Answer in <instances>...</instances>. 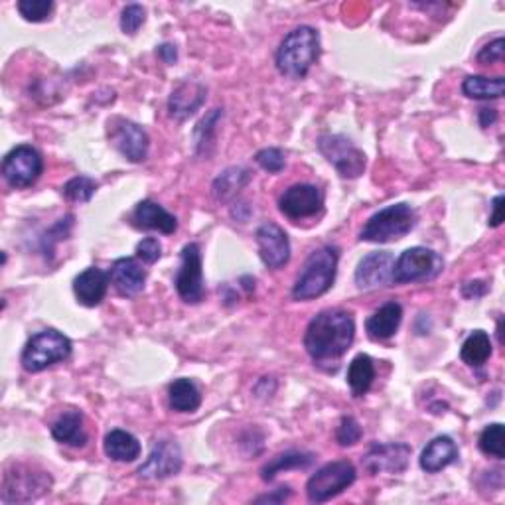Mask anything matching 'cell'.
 Listing matches in <instances>:
<instances>
[{
	"mask_svg": "<svg viewBox=\"0 0 505 505\" xmlns=\"http://www.w3.org/2000/svg\"><path fill=\"white\" fill-rule=\"evenodd\" d=\"M356 338V322L349 312L324 310L310 320L304 348L316 363H336Z\"/></svg>",
	"mask_w": 505,
	"mask_h": 505,
	"instance_id": "cell-1",
	"label": "cell"
},
{
	"mask_svg": "<svg viewBox=\"0 0 505 505\" xmlns=\"http://www.w3.org/2000/svg\"><path fill=\"white\" fill-rule=\"evenodd\" d=\"M320 54V36L310 26H298L288 32L285 40L280 42L277 50V67L278 72L292 77L302 79L310 72L314 62Z\"/></svg>",
	"mask_w": 505,
	"mask_h": 505,
	"instance_id": "cell-2",
	"label": "cell"
},
{
	"mask_svg": "<svg viewBox=\"0 0 505 505\" xmlns=\"http://www.w3.org/2000/svg\"><path fill=\"white\" fill-rule=\"evenodd\" d=\"M336 271L338 249L330 245L320 247L304 263L302 273L297 278L295 288H292V297H295V300H312L326 295L334 285Z\"/></svg>",
	"mask_w": 505,
	"mask_h": 505,
	"instance_id": "cell-3",
	"label": "cell"
},
{
	"mask_svg": "<svg viewBox=\"0 0 505 505\" xmlns=\"http://www.w3.org/2000/svg\"><path fill=\"white\" fill-rule=\"evenodd\" d=\"M415 227V209L409 204H393L371 216L359 239L368 243H391L403 239Z\"/></svg>",
	"mask_w": 505,
	"mask_h": 505,
	"instance_id": "cell-4",
	"label": "cell"
},
{
	"mask_svg": "<svg viewBox=\"0 0 505 505\" xmlns=\"http://www.w3.org/2000/svg\"><path fill=\"white\" fill-rule=\"evenodd\" d=\"M72 342L69 338L57 330H44L28 339V344L22 351V368L30 373H38L48 369L54 363L66 361L72 356Z\"/></svg>",
	"mask_w": 505,
	"mask_h": 505,
	"instance_id": "cell-5",
	"label": "cell"
},
{
	"mask_svg": "<svg viewBox=\"0 0 505 505\" xmlns=\"http://www.w3.org/2000/svg\"><path fill=\"white\" fill-rule=\"evenodd\" d=\"M442 268L444 261L437 251L427 249V247H410L395 261L393 283H427V280L437 278Z\"/></svg>",
	"mask_w": 505,
	"mask_h": 505,
	"instance_id": "cell-6",
	"label": "cell"
},
{
	"mask_svg": "<svg viewBox=\"0 0 505 505\" xmlns=\"http://www.w3.org/2000/svg\"><path fill=\"white\" fill-rule=\"evenodd\" d=\"M356 468L348 460H338L322 466L307 484L308 500L312 503H324L339 496L356 481Z\"/></svg>",
	"mask_w": 505,
	"mask_h": 505,
	"instance_id": "cell-7",
	"label": "cell"
},
{
	"mask_svg": "<svg viewBox=\"0 0 505 505\" xmlns=\"http://www.w3.org/2000/svg\"><path fill=\"white\" fill-rule=\"evenodd\" d=\"M318 150L344 178H358L366 170V155L342 135H322Z\"/></svg>",
	"mask_w": 505,
	"mask_h": 505,
	"instance_id": "cell-8",
	"label": "cell"
},
{
	"mask_svg": "<svg viewBox=\"0 0 505 505\" xmlns=\"http://www.w3.org/2000/svg\"><path fill=\"white\" fill-rule=\"evenodd\" d=\"M44 160L36 148L28 145L16 146L8 152L3 162V176L13 187H28L40 178Z\"/></svg>",
	"mask_w": 505,
	"mask_h": 505,
	"instance_id": "cell-9",
	"label": "cell"
},
{
	"mask_svg": "<svg viewBox=\"0 0 505 505\" xmlns=\"http://www.w3.org/2000/svg\"><path fill=\"white\" fill-rule=\"evenodd\" d=\"M176 290L184 302L197 304L204 300V271H202V251L199 245L187 243L182 249V265L176 275Z\"/></svg>",
	"mask_w": 505,
	"mask_h": 505,
	"instance_id": "cell-10",
	"label": "cell"
},
{
	"mask_svg": "<svg viewBox=\"0 0 505 505\" xmlns=\"http://www.w3.org/2000/svg\"><path fill=\"white\" fill-rule=\"evenodd\" d=\"M52 478L45 472H32V470L16 468L15 472H6L3 484V503L32 501L42 493L50 491Z\"/></svg>",
	"mask_w": 505,
	"mask_h": 505,
	"instance_id": "cell-11",
	"label": "cell"
},
{
	"mask_svg": "<svg viewBox=\"0 0 505 505\" xmlns=\"http://www.w3.org/2000/svg\"><path fill=\"white\" fill-rule=\"evenodd\" d=\"M410 460V446L403 442L373 444L363 456V468L369 474H401Z\"/></svg>",
	"mask_w": 505,
	"mask_h": 505,
	"instance_id": "cell-12",
	"label": "cell"
},
{
	"mask_svg": "<svg viewBox=\"0 0 505 505\" xmlns=\"http://www.w3.org/2000/svg\"><path fill=\"white\" fill-rule=\"evenodd\" d=\"M182 470V450L174 440H158L152 446L146 462L138 468V476L145 480H164L176 476Z\"/></svg>",
	"mask_w": 505,
	"mask_h": 505,
	"instance_id": "cell-13",
	"label": "cell"
},
{
	"mask_svg": "<svg viewBox=\"0 0 505 505\" xmlns=\"http://www.w3.org/2000/svg\"><path fill=\"white\" fill-rule=\"evenodd\" d=\"M324 206V196L312 184H297L280 196L278 207L288 219H307L318 214Z\"/></svg>",
	"mask_w": 505,
	"mask_h": 505,
	"instance_id": "cell-14",
	"label": "cell"
},
{
	"mask_svg": "<svg viewBox=\"0 0 505 505\" xmlns=\"http://www.w3.org/2000/svg\"><path fill=\"white\" fill-rule=\"evenodd\" d=\"M111 140L116 150L131 162H143L148 155L150 138L145 128L133 121L115 119L111 123Z\"/></svg>",
	"mask_w": 505,
	"mask_h": 505,
	"instance_id": "cell-15",
	"label": "cell"
},
{
	"mask_svg": "<svg viewBox=\"0 0 505 505\" xmlns=\"http://www.w3.org/2000/svg\"><path fill=\"white\" fill-rule=\"evenodd\" d=\"M395 259L389 251H378L363 257L356 268V285L361 290L389 287L393 283Z\"/></svg>",
	"mask_w": 505,
	"mask_h": 505,
	"instance_id": "cell-16",
	"label": "cell"
},
{
	"mask_svg": "<svg viewBox=\"0 0 505 505\" xmlns=\"http://www.w3.org/2000/svg\"><path fill=\"white\" fill-rule=\"evenodd\" d=\"M257 243H259V255L268 268L285 267L290 259V241L285 229L275 223H263L257 229Z\"/></svg>",
	"mask_w": 505,
	"mask_h": 505,
	"instance_id": "cell-17",
	"label": "cell"
},
{
	"mask_svg": "<svg viewBox=\"0 0 505 505\" xmlns=\"http://www.w3.org/2000/svg\"><path fill=\"white\" fill-rule=\"evenodd\" d=\"M109 278L121 297H136L138 292H143L145 288L146 271L136 259L125 257V259L115 261V265L111 267Z\"/></svg>",
	"mask_w": 505,
	"mask_h": 505,
	"instance_id": "cell-18",
	"label": "cell"
},
{
	"mask_svg": "<svg viewBox=\"0 0 505 505\" xmlns=\"http://www.w3.org/2000/svg\"><path fill=\"white\" fill-rule=\"evenodd\" d=\"M133 226L138 229H155L164 235H172L178 229V219L152 199H145L133 211Z\"/></svg>",
	"mask_w": 505,
	"mask_h": 505,
	"instance_id": "cell-19",
	"label": "cell"
},
{
	"mask_svg": "<svg viewBox=\"0 0 505 505\" xmlns=\"http://www.w3.org/2000/svg\"><path fill=\"white\" fill-rule=\"evenodd\" d=\"M109 275L97 267H89L74 280V292L84 307H97L107 295Z\"/></svg>",
	"mask_w": 505,
	"mask_h": 505,
	"instance_id": "cell-20",
	"label": "cell"
},
{
	"mask_svg": "<svg viewBox=\"0 0 505 505\" xmlns=\"http://www.w3.org/2000/svg\"><path fill=\"white\" fill-rule=\"evenodd\" d=\"M403 320V308L399 302H387L379 310H375L368 322H366V330L368 336L375 342H381V339H389L391 336H395V332L399 330Z\"/></svg>",
	"mask_w": 505,
	"mask_h": 505,
	"instance_id": "cell-21",
	"label": "cell"
},
{
	"mask_svg": "<svg viewBox=\"0 0 505 505\" xmlns=\"http://www.w3.org/2000/svg\"><path fill=\"white\" fill-rule=\"evenodd\" d=\"M206 101V87L199 84H190L186 81L178 89H174L168 101V111L174 119L184 121L187 116H192L199 107H202Z\"/></svg>",
	"mask_w": 505,
	"mask_h": 505,
	"instance_id": "cell-22",
	"label": "cell"
},
{
	"mask_svg": "<svg viewBox=\"0 0 505 505\" xmlns=\"http://www.w3.org/2000/svg\"><path fill=\"white\" fill-rule=\"evenodd\" d=\"M458 458V449L450 437H437L427 444L420 454V468L429 474H437L450 466Z\"/></svg>",
	"mask_w": 505,
	"mask_h": 505,
	"instance_id": "cell-23",
	"label": "cell"
},
{
	"mask_svg": "<svg viewBox=\"0 0 505 505\" xmlns=\"http://www.w3.org/2000/svg\"><path fill=\"white\" fill-rule=\"evenodd\" d=\"M52 437L67 446H86L87 442V432L84 427V415L77 413V410H67L60 419L54 422L52 427Z\"/></svg>",
	"mask_w": 505,
	"mask_h": 505,
	"instance_id": "cell-24",
	"label": "cell"
},
{
	"mask_svg": "<svg viewBox=\"0 0 505 505\" xmlns=\"http://www.w3.org/2000/svg\"><path fill=\"white\" fill-rule=\"evenodd\" d=\"M103 449H105V454H107L115 462H135L140 456V450H143L136 437L121 429L111 430L107 437H105Z\"/></svg>",
	"mask_w": 505,
	"mask_h": 505,
	"instance_id": "cell-25",
	"label": "cell"
},
{
	"mask_svg": "<svg viewBox=\"0 0 505 505\" xmlns=\"http://www.w3.org/2000/svg\"><path fill=\"white\" fill-rule=\"evenodd\" d=\"M170 407L176 413H194L202 405V393L192 379H176L168 389Z\"/></svg>",
	"mask_w": 505,
	"mask_h": 505,
	"instance_id": "cell-26",
	"label": "cell"
},
{
	"mask_svg": "<svg viewBox=\"0 0 505 505\" xmlns=\"http://www.w3.org/2000/svg\"><path fill=\"white\" fill-rule=\"evenodd\" d=\"M505 91V79L498 77H486V76H470L464 79L462 93L470 99H500Z\"/></svg>",
	"mask_w": 505,
	"mask_h": 505,
	"instance_id": "cell-27",
	"label": "cell"
},
{
	"mask_svg": "<svg viewBox=\"0 0 505 505\" xmlns=\"http://www.w3.org/2000/svg\"><path fill=\"white\" fill-rule=\"evenodd\" d=\"M373 379H375V366L369 356L359 354L351 359L348 368V385L351 393L356 397L366 395L369 391V387L373 385Z\"/></svg>",
	"mask_w": 505,
	"mask_h": 505,
	"instance_id": "cell-28",
	"label": "cell"
},
{
	"mask_svg": "<svg viewBox=\"0 0 505 505\" xmlns=\"http://www.w3.org/2000/svg\"><path fill=\"white\" fill-rule=\"evenodd\" d=\"M460 358L470 368H481L491 358V339L484 330H476L462 344Z\"/></svg>",
	"mask_w": 505,
	"mask_h": 505,
	"instance_id": "cell-29",
	"label": "cell"
},
{
	"mask_svg": "<svg viewBox=\"0 0 505 505\" xmlns=\"http://www.w3.org/2000/svg\"><path fill=\"white\" fill-rule=\"evenodd\" d=\"M314 462V454H304V452H287L273 458L263 470L261 478L265 481L275 480L277 474L285 472V470H297V468H308Z\"/></svg>",
	"mask_w": 505,
	"mask_h": 505,
	"instance_id": "cell-30",
	"label": "cell"
},
{
	"mask_svg": "<svg viewBox=\"0 0 505 505\" xmlns=\"http://www.w3.org/2000/svg\"><path fill=\"white\" fill-rule=\"evenodd\" d=\"M251 180L249 170L245 168H229L223 172L214 184V194L217 199H229L237 194L241 187Z\"/></svg>",
	"mask_w": 505,
	"mask_h": 505,
	"instance_id": "cell-31",
	"label": "cell"
},
{
	"mask_svg": "<svg viewBox=\"0 0 505 505\" xmlns=\"http://www.w3.org/2000/svg\"><path fill=\"white\" fill-rule=\"evenodd\" d=\"M480 450L486 456L491 458H505V442H503V425L493 422V425L486 427L484 432L480 434Z\"/></svg>",
	"mask_w": 505,
	"mask_h": 505,
	"instance_id": "cell-32",
	"label": "cell"
},
{
	"mask_svg": "<svg viewBox=\"0 0 505 505\" xmlns=\"http://www.w3.org/2000/svg\"><path fill=\"white\" fill-rule=\"evenodd\" d=\"M96 190H97L96 180L87 178V176H77V178L69 180L64 186V196L67 199H72V202L84 204V202H89V199L93 197V194H96Z\"/></svg>",
	"mask_w": 505,
	"mask_h": 505,
	"instance_id": "cell-33",
	"label": "cell"
},
{
	"mask_svg": "<svg viewBox=\"0 0 505 505\" xmlns=\"http://www.w3.org/2000/svg\"><path fill=\"white\" fill-rule=\"evenodd\" d=\"M54 10L52 0H20L18 13L28 22H44Z\"/></svg>",
	"mask_w": 505,
	"mask_h": 505,
	"instance_id": "cell-34",
	"label": "cell"
},
{
	"mask_svg": "<svg viewBox=\"0 0 505 505\" xmlns=\"http://www.w3.org/2000/svg\"><path fill=\"white\" fill-rule=\"evenodd\" d=\"M363 430L354 417H344L336 430V440L339 446H354L361 440Z\"/></svg>",
	"mask_w": 505,
	"mask_h": 505,
	"instance_id": "cell-35",
	"label": "cell"
},
{
	"mask_svg": "<svg viewBox=\"0 0 505 505\" xmlns=\"http://www.w3.org/2000/svg\"><path fill=\"white\" fill-rule=\"evenodd\" d=\"M257 164L267 172H271V174H278L280 170L285 168V164H287V158H285V152L280 150V148H263L257 152V157H255Z\"/></svg>",
	"mask_w": 505,
	"mask_h": 505,
	"instance_id": "cell-36",
	"label": "cell"
},
{
	"mask_svg": "<svg viewBox=\"0 0 505 505\" xmlns=\"http://www.w3.org/2000/svg\"><path fill=\"white\" fill-rule=\"evenodd\" d=\"M146 20V10L140 6V5H128L123 10V16H121V30L125 34H136L138 28L145 25Z\"/></svg>",
	"mask_w": 505,
	"mask_h": 505,
	"instance_id": "cell-37",
	"label": "cell"
},
{
	"mask_svg": "<svg viewBox=\"0 0 505 505\" xmlns=\"http://www.w3.org/2000/svg\"><path fill=\"white\" fill-rule=\"evenodd\" d=\"M503 57H505V42H503V38H496L480 50L478 62L484 64V66L500 64V62H503Z\"/></svg>",
	"mask_w": 505,
	"mask_h": 505,
	"instance_id": "cell-38",
	"label": "cell"
},
{
	"mask_svg": "<svg viewBox=\"0 0 505 505\" xmlns=\"http://www.w3.org/2000/svg\"><path fill=\"white\" fill-rule=\"evenodd\" d=\"M136 255H138L140 261L152 265V263H157L160 259L162 245L155 237H146V239H143V241L136 245Z\"/></svg>",
	"mask_w": 505,
	"mask_h": 505,
	"instance_id": "cell-39",
	"label": "cell"
},
{
	"mask_svg": "<svg viewBox=\"0 0 505 505\" xmlns=\"http://www.w3.org/2000/svg\"><path fill=\"white\" fill-rule=\"evenodd\" d=\"M503 202H505L503 196H498L496 199H493V204H491L493 211L490 216V226L491 227H500L503 223Z\"/></svg>",
	"mask_w": 505,
	"mask_h": 505,
	"instance_id": "cell-40",
	"label": "cell"
},
{
	"mask_svg": "<svg viewBox=\"0 0 505 505\" xmlns=\"http://www.w3.org/2000/svg\"><path fill=\"white\" fill-rule=\"evenodd\" d=\"M462 292H464L466 298H480V297L486 295L488 287H486V283H481V280H472V283L464 285Z\"/></svg>",
	"mask_w": 505,
	"mask_h": 505,
	"instance_id": "cell-41",
	"label": "cell"
},
{
	"mask_svg": "<svg viewBox=\"0 0 505 505\" xmlns=\"http://www.w3.org/2000/svg\"><path fill=\"white\" fill-rule=\"evenodd\" d=\"M290 496V490L288 488H278L275 493H271V496H261V498H257L255 501H268V503H280V501H285L287 498Z\"/></svg>",
	"mask_w": 505,
	"mask_h": 505,
	"instance_id": "cell-42",
	"label": "cell"
},
{
	"mask_svg": "<svg viewBox=\"0 0 505 505\" xmlns=\"http://www.w3.org/2000/svg\"><path fill=\"white\" fill-rule=\"evenodd\" d=\"M498 121V111L496 109H480V125L484 126V128H488V126H491L493 123Z\"/></svg>",
	"mask_w": 505,
	"mask_h": 505,
	"instance_id": "cell-43",
	"label": "cell"
},
{
	"mask_svg": "<svg viewBox=\"0 0 505 505\" xmlns=\"http://www.w3.org/2000/svg\"><path fill=\"white\" fill-rule=\"evenodd\" d=\"M158 54H160V57H162V60L167 62V64H174V62H176V57H178V52H176V48H174V45H170V44L160 45Z\"/></svg>",
	"mask_w": 505,
	"mask_h": 505,
	"instance_id": "cell-44",
	"label": "cell"
}]
</instances>
